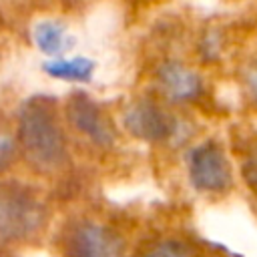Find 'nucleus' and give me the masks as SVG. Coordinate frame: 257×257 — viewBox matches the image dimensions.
I'll use <instances>...</instances> for the list:
<instances>
[{"label":"nucleus","instance_id":"nucleus-12","mask_svg":"<svg viewBox=\"0 0 257 257\" xmlns=\"http://www.w3.org/2000/svg\"><path fill=\"white\" fill-rule=\"evenodd\" d=\"M243 173H245V181H247V185L257 193V149H255V151L249 155V159L245 161Z\"/></svg>","mask_w":257,"mask_h":257},{"label":"nucleus","instance_id":"nucleus-1","mask_svg":"<svg viewBox=\"0 0 257 257\" xmlns=\"http://www.w3.org/2000/svg\"><path fill=\"white\" fill-rule=\"evenodd\" d=\"M18 139L26 159L40 171H54L66 161V139L58 124L54 98L36 94L20 106Z\"/></svg>","mask_w":257,"mask_h":257},{"label":"nucleus","instance_id":"nucleus-9","mask_svg":"<svg viewBox=\"0 0 257 257\" xmlns=\"http://www.w3.org/2000/svg\"><path fill=\"white\" fill-rule=\"evenodd\" d=\"M44 72L52 78L58 80H68V82H88L94 74L96 62L84 56H74V58H54L46 60L42 64Z\"/></svg>","mask_w":257,"mask_h":257},{"label":"nucleus","instance_id":"nucleus-2","mask_svg":"<svg viewBox=\"0 0 257 257\" xmlns=\"http://www.w3.org/2000/svg\"><path fill=\"white\" fill-rule=\"evenodd\" d=\"M46 221L40 195L18 181L0 183V239L20 241L34 235Z\"/></svg>","mask_w":257,"mask_h":257},{"label":"nucleus","instance_id":"nucleus-5","mask_svg":"<svg viewBox=\"0 0 257 257\" xmlns=\"http://www.w3.org/2000/svg\"><path fill=\"white\" fill-rule=\"evenodd\" d=\"M66 114L68 120L86 135L94 145L98 147H110L114 143V128L110 120L104 116L100 106L84 92H74L70 94L66 102Z\"/></svg>","mask_w":257,"mask_h":257},{"label":"nucleus","instance_id":"nucleus-8","mask_svg":"<svg viewBox=\"0 0 257 257\" xmlns=\"http://www.w3.org/2000/svg\"><path fill=\"white\" fill-rule=\"evenodd\" d=\"M32 38L40 52L48 56H56V58H60V54L68 50V46L72 44V38L68 36L66 26L60 20H50V18L38 20L34 24Z\"/></svg>","mask_w":257,"mask_h":257},{"label":"nucleus","instance_id":"nucleus-6","mask_svg":"<svg viewBox=\"0 0 257 257\" xmlns=\"http://www.w3.org/2000/svg\"><path fill=\"white\" fill-rule=\"evenodd\" d=\"M126 131L143 141H167L177 131L175 118L153 100H137L124 114Z\"/></svg>","mask_w":257,"mask_h":257},{"label":"nucleus","instance_id":"nucleus-4","mask_svg":"<svg viewBox=\"0 0 257 257\" xmlns=\"http://www.w3.org/2000/svg\"><path fill=\"white\" fill-rule=\"evenodd\" d=\"M66 253L68 257H122L124 243L112 229L84 221L72 229Z\"/></svg>","mask_w":257,"mask_h":257},{"label":"nucleus","instance_id":"nucleus-10","mask_svg":"<svg viewBox=\"0 0 257 257\" xmlns=\"http://www.w3.org/2000/svg\"><path fill=\"white\" fill-rule=\"evenodd\" d=\"M139 257H189V247L181 241H159L147 251H143Z\"/></svg>","mask_w":257,"mask_h":257},{"label":"nucleus","instance_id":"nucleus-11","mask_svg":"<svg viewBox=\"0 0 257 257\" xmlns=\"http://www.w3.org/2000/svg\"><path fill=\"white\" fill-rule=\"evenodd\" d=\"M14 153H16V143H14V139H12L8 133L0 131V173L12 163Z\"/></svg>","mask_w":257,"mask_h":257},{"label":"nucleus","instance_id":"nucleus-7","mask_svg":"<svg viewBox=\"0 0 257 257\" xmlns=\"http://www.w3.org/2000/svg\"><path fill=\"white\" fill-rule=\"evenodd\" d=\"M159 82L163 86V92L167 94L169 100L173 102H187L193 100L201 94L203 90V80L201 76L187 68L181 62H165L159 68Z\"/></svg>","mask_w":257,"mask_h":257},{"label":"nucleus","instance_id":"nucleus-13","mask_svg":"<svg viewBox=\"0 0 257 257\" xmlns=\"http://www.w3.org/2000/svg\"><path fill=\"white\" fill-rule=\"evenodd\" d=\"M247 86H249L253 98L257 100V64H251L247 70Z\"/></svg>","mask_w":257,"mask_h":257},{"label":"nucleus","instance_id":"nucleus-3","mask_svg":"<svg viewBox=\"0 0 257 257\" xmlns=\"http://www.w3.org/2000/svg\"><path fill=\"white\" fill-rule=\"evenodd\" d=\"M189 179L195 189L205 193H221L231 187V167L219 143L205 141L189 153Z\"/></svg>","mask_w":257,"mask_h":257}]
</instances>
